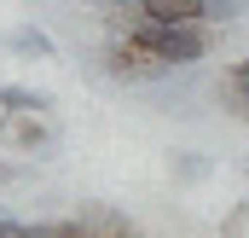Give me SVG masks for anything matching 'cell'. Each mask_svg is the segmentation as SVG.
I'll list each match as a JSON object with an SVG mask.
<instances>
[{"instance_id":"cell-12","label":"cell","mask_w":249,"mask_h":238,"mask_svg":"<svg viewBox=\"0 0 249 238\" xmlns=\"http://www.w3.org/2000/svg\"><path fill=\"white\" fill-rule=\"evenodd\" d=\"M0 180H29V169L23 163H0Z\"/></svg>"},{"instance_id":"cell-9","label":"cell","mask_w":249,"mask_h":238,"mask_svg":"<svg viewBox=\"0 0 249 238\" xmlns=\"http://www.w3.org/2000/svg\"><path fill=\"white\" fill-rule=\"evenodd\" d=\"M0 238H53V221H12V215H0Z\"/></svg>"},{"instance_id":"cell-4","label":"cell","mask_w":249,"mask_h":238,"mask_svg":"<svg viewBox=\"0 0 249 238\" xmlns=\"http://www.w3.org/2000/svg\"><path fill=\"white\" fill-rule=\"evenodd\" d=\"M0 134H6L12 145H23V151H41V145H53V128H47V122H41V117H18V111L0 122Z\"/></svg>"},{"instance_id":"cell-7","label":"cell","mask_w":249,"mask_h":238,"mask_svg":"<svg viewBox=\"0 0 249 238\" xmlns=\"http://www.w3.org/2000/svg\"><path fill=\"white\" fill-rule=\"evenodd\" d=\"M0 105L18 111V117H41V111H53V99L35 93V87H0Z\"/></svg>"},{"instance_id":"cell-8","label":"cell","mask_w":249,"mask_h":238,"mask_svg":"<svg viewBox=\"0 0 249 238\" xmlns=\"http://www.w3.org/2000/svg\"><path fill=\"white\" fill-rule=\"evenodd\" d=\"M203 175H209V157H203V151H180V157H174V180H180V186H197Z\"/></svg>"},{"instance_id":"cell-3","label":"cell","mask_w":249,"mask_h":238,"mask_svg":"<svg viewBox=\"0 0 249 238\" xmlns=\"http://www.w3.org/2000/svg\"><path fill=\"white\" fill-rule=\"evenodd\" d=\"M133 18H151V23H209V6L203 0H139Z\"/></svg>"},{"instance_id":"cell-1","label":"cell","mask_w":249,"mask_h":238,"mask_svg":"<svg viewBox=\"0 0 249 238\" xmlns=\"http://www.w3.org/2000/svg\"><path fill=\"white\" fill-rule=\"evenodd\" d=\"M116 35H127L133 47H145L151 59H162L168 70L203 64L214 53V23H151V18H116Z\"/></svg>"},{"instance_id":"cell-2","label":"cell","mask_w":249,"mask_h":238,"mask_svg":"<svg viewBox=\"0 0 249 238\" xmlns=\"http://www.w3.org/2000/svg\"><path fill=\"white\" fill-rule=\"evenodd\" d=\"M105 70H110L116 81H162V76H168V64H162V59H151L145 47H133L127 35H116V41H110Z\"/></svg>"},{"instance_id":"cell-10","label":"cell","mask_w":249,"mask_h":238,"mask_svg":"<svg viewBox=\"0 0 249 238\" xmlns=\"http://www.w3.org/2000/svg\"><path fill=\"white\" fill-rule=\"evenodd\" d=\"M209 6V23H232V18H244V0H203Z\"/></svg>"},{"instance_id":"cell-11","label":"cell","mask_w":249,"mask_h":238,"mask_svg":"<svg viewBox=\"0 0 249 238\" xmlns=\"http://www.w3.org/2000/svg\"><path fill=\"white\" fill-rule=\"evenodd\" d=\"M99 6H105L110 18H133V6H139V0H99Z\"/></svg>"},{"instance_id":"cell-6","label":"cell","mask_w":249,"mask_h":238,"mask_svg":"<svg viewBox=\"0 0 249 238\" xmlns=\"http://www.w3.org/2000/svg\"><path fill=\"white\" fill-rule=\"evenodd\" d=\"M226 105H232V117L249 122V59L226 64Z\"/></svg>"},{"instance_id":"cell-5","label":"cell","mask_w":249,"mask_h":238,"mask_svg":"<svg viewBox=\"0 0 249 238\" xmlns=\"http://www.w3.org/2000/svg\"><path fill=\"white\" fill-rule=\"evenodd\" d=\"M6 47H12L18 59H53V35H47V29H35V23L6 29Z\"/></svg>"}]
</instances>
